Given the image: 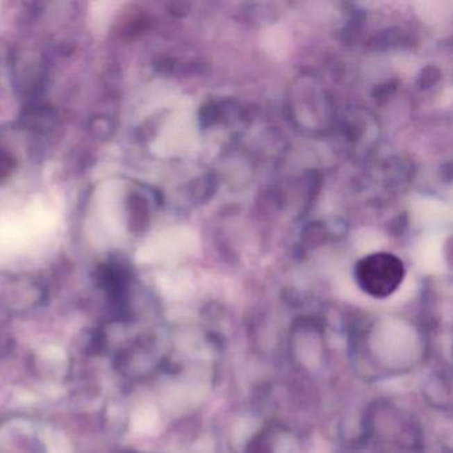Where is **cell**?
I'll use <instances>...</instances> for the list:
<instances>
[{
    "mask_svg": "<svg viewBox=\"0 0 453 453\" xmlns=\"http://www.w3.org/2000/svg\"><path fill=\"white\" fill-rule=\"evenodd\" d=\"M406 275L403 262L390 253H374L355 266V279L363 291L374 298H387L402 285Z\"/></svg>",
    "mask_w": 453,
    "mask_h": 453,
    "instance_id": "6da1fadb",
    "label": "cell"
},
{
    "mask_svg": "<svg viewBox=\"0 0 453 453\" xmlns=\"http://www.w3.org/2000/svg\"><path fill=\"white\" fill-rule=\"evenodd\" d=\"M10 158L4 157V154L0 153V177H3V174L6 172H10Z\"/></svg>",
    "mask_w": 453,
    "mask_h": 453,
    "instance_id": "7a4b0ae2",
    "label": "cell"
}]
</instances>
